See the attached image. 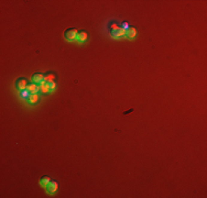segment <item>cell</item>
Instances as JSON below:
<instances>
[{
	"instance_id": "13",
	"label": "cell",
	"mask_w": 207,
	"mask_h": 198,
	"mask_svg": "<svg viewBox=\"0 0 207 198\" xmlns=\"http://www.w3.org/2000/svg\"><path fill=\"white\" fill-rule=\"evenodd\" d=\"M30 95H31V94L28 92L27 89H25V90H21V92H20V97L23 99V100H24V99H25V100H28V98L30 97Z\"/></svg>"
},
{
	"instance_id": "1",
	"label": "cell",
	"mask_w": 207,
	"mask_h": 198,
	"mask_svg": "<svg viewBox=\"0 0 207 198\" xmlns=\"http://www.w3.org/2000/svg\"><path fill=\"white\" fill-rule=\"evenodd\" d=\"M120 28H121V22L118 20H116V19H111V20H109L108 22L106 23L105 30H106V32H108L109 34H111L112 32L119 30Z\"/></svg>"
},
{
	"instance_id": "10",
	"label": "cell",
	"mask_w": 207,
	"mask_h": 198,
	"mask_svg": "<svg viewBox=\"0 0 207 198\" xmlns=\"http://www.w3.org/2000/svg\"><path fill=\"white\" fill-rule=\"evenodd\" d=\"M27 90L30 92L31 95H32V94H37V92L40 90V87H37V84L31 83V84H29V85H28Z\"/></svg>"
},
{
	"instance_id": "3",
	"label": "cell",
	"mask_w": 207,
	"mask_h": 198,
	"mask_svg": "<svg viewBox=\"0 0 207 198\" xmlns=\"http://www.w3.org/2000/svg\"><path fill=\"white\" fill-rule=\"evenodd\" d=\"M28 85H29V80L24 77H20L16 80V88L18 90H25L28 88Z\"/></svg>"
},
{
	"instance_id": "11",
	"label": "cell",
	"mask_w": 207,
	"mask_h": 198,
	"mask_svg": "<svg viewBox=\"0 0 207 198\" xmlns=\"http://www.w3.org/2000/svg\"><path fill=\"white\" fill-rule=\"evenodd\" d=\"M51 90V88H50V85H49L48 82H43L42 84L40 85V92L43 94V95H45V94H48L49 92Z\"/></svg>"
},
{
	"instance_id": "15",
	"label": "cell",
	"mask_w": 207,
	"mask_h": 198,
	"mask_svg": "<svg viewBox=\"0 0 207 198\" xmlns=\"http://www.w3.org/2000/svg\"><path fill=\"white\" fill-rule=\"evenodd\" d=\"M49 83V85H50V88H51V90H53V89H55V83L54 80H52V82H48Z\"/></svg>"
},
{
	"instance_id": "7",
	"label": "cell",
	"mask_w": 207,
	"mask_h": 198,
	"mask_svg": "<svg viewBox=\"0 0 207 198\" xmlns=\"http://www.w3.org/2000/svg\"><path fill=\"white\" fill-rule=\"evenodd\" d=\"M136 35H137V29L133 27V25H130L129 29L126 31V35H125V36H126L127 39H131V40H132V39L136 38Z\"/></svg>"
},
{
	"instance_id": "5",
	"label": "cell",
	"mask_w": 207,
	"mask_h": 198,
	"mask_svg": "<svg viewBox=\"0 0 207 198\" xmlns=\"http://www.w3.org/2000/svg\"><path fill=\"white\" fill-rule=\"evenodd\" d=\"M31 79H32V83H34V84H40L41 85L43 82H45V76L43 74H40V73H35V74L32 75Z\"/></svg>"
},
{
	"instance_id": "4",
	"label": "cell",
	"mask_w": 207,
	"mask_h": 198,
	"mask_svg": "<svg viewBox=\"0 0 207 198\" xmlns=\"http://www.w3.org/2000/svg\"><path fill=\"white\" fill-rule=\"evenodd\" d=\"M88 39H89V33L87 32V31L86 30H78L77 38H76L77 42H79L81 44H83V43H85V42L88 41Z\"/></svg>"
},
{
	"instance_id": "8",
	"label": "cell",
	"mask_w": 207,
	"mask_h": 198,
	"mask_svg": "<svg viewBox=\"0 0 207 198\" xmlns=\"http://www.w3.org/2000/svg\"><path fill=\"white\" fill-rule=\"evenodd\" d=\"M125 35H126V30L122 29V28H120L119 30L112 32L111 34H110V36L114 39H120V38H122V36H125Z\"/></svg>"
},
{
	"instance_id": "12",
	"label": "cell",
	"mask_w": 207,
	"mask_h": 198,
	"mask_svg": "<svg viewBox=\"0 0 207 198\" xmlns=\"http://www.w3.org/2000/svg\"><path fill=\"white\" fill-rule=\"evenodd\" d=\"M51 181H52V179H51V177H50V176H48V175H44V176H42V177L40 178V185L42 186V187L45 188Z\"/></svg>"
},
{
	"instance_id": "9",
	"label": "cell",
	"mask_w": 207,
	"mask_h": 198,
	"mask_svg": "<svg viewBox=\"0 0 207 198\" xmlns=\"http://www.w3.org/2000/svg\"><path fill=\"white\" fill-rule=\"evenodd\" d=\"M39 100H40L39 95H37V94H32V95H30V97L28 98V103H29L30 106H34V105H37V103H39Z\"/></svg>"
},
{
	"instance_id": "6",
	"label": "cell",
	"mask_w": 207,
	"mask_h": 198,
	"mask_svg": "<svg viewBox=\"0 0 207 198\" xmlns=\"http://www.w3.org/2000/svg\"><path fill=\"white\" fill-rule=\"evenodd\" d=\"M58 184L56 183L55 181H51L50 183L48 184V186L45 187L48 194H54L55 191H58Z\"/></svg>"
},
{
	"instance_id": "14",
	"label": "cell",
	"mask_w": 207,
	"mask_h": 198,
	"mask_svg": "<svg viewBox=\"0 0 207 198\" xmlns=\"http://www.w3.org/2000/svg\"><path fill=\"white\" fill-rule=\"evenodd\" d=\"M44 76H45V82H52L55 78V75L54 74H51V73H49V74H46Z\"/></svg>"
},
{
	"instance_id": "2",
	"label": "cell",
	"mask_w": 207,
	"mask_h": 198,
	"mask_svg": "<svg viewBox=\"0 0 207 198\" xmlns=\"http://www.w3.org/2000/svg\"><path fill=\"white\" fill-rule=\"evenodd\" d=\"M77 32L78 30L76 28H68V29H66L64 32L65 40H67V41H74V40H76V38H77Z\"/></svg>"
}]
</instances>
